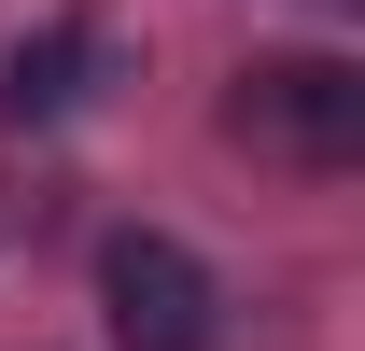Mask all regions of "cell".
<instances>
[{"mask_svg":"<svg viewBox=\"0 0 365 351\" xmlns=\"http://www.w3.org/2000/svg\"><path fill=\"white\" fill-rule=\"evenodd\" d=\"M225 141L267 169H351L365 155V71L351 56H253L225 85Z\"/></svg>","mask_w":365,"mask_h":351,"instance_id":"cell-1","label":"cell"},{"mask_svg":"<svg viewBox=\"0 0 365 351\" xmlns=\"http://www.w3.org/2000/svg\"><path fill=\"white\" fill-rule=\"evenodd\" d=\"M98 309H113V351H211L225 337V295H211V267L169 225H127L98 253Z\"/></svg>","mask_w":365,"mask_h":351,"instance_id":"cell-2","label":"cell"},{"mask_svg":"<svg viewBox=\"0 0 365 351\" xmlns=\"http://www.w3.org/2000/svg\"><path fill=\"white\" fill-rule=\"evenodd\" d=\"M85 71H98V43L56 14V29H29V43L0 56V113H14V127H56V113L85 98Z\"/></svg>","mask_w":365,"mask_h":351,"instance_id":"cell-3","label":"cell"}]
</instances>
